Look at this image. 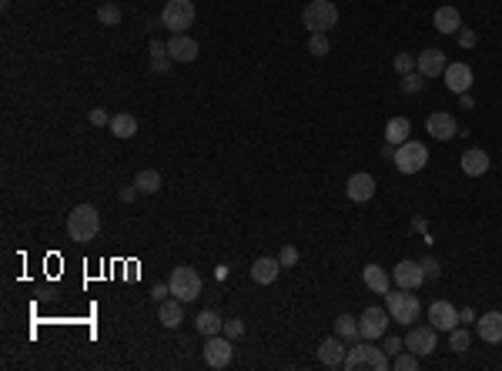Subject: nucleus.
I'll return each instance as SVG.
<instances>
[{
    "label": "nucleus",
    "mask_w": 502,
    "mask_h": 371,
    "mask_svg": "<svg viewBox=\"0 0 502 371\" xmlns=\"http://www.w3.org/2000/svg\"><path fill=\"white\" fill-rule=\"evenodd\" d=\"M97 231H101V214H97L94 205H78L71 214H67V234H71V241H94Z\"/></svg>",
    "instance_id": "obj_1"
},
{
    "label": "nucleus",
    "mask_w": 502,
    "mask_h": 371,
    "mask_svg": "<svg viewBox=\"0 0 502 371\" xmlns=\"http://www.w3.org/2000/svg\"><path fill=\"white\" fill-rule=\"evenodd\" d=\"M362 368L386 371V368H392V361H388V354L382 352V348H375L372 341H362V345L348 348V354H345V371H362Z\"/></svg>",
    "instance_id": "obj_2"
},
{
    "label": "nucleus",
    "mask_w": 502,
    "mask_h": 371,
    "mask_svg": "<svg viewBox=\"0 0 502 371\" xmlns=\"http://www.w3.org/2000/svg\"><path fill=\"white\" fill-rule=\"evenodd\" d=\"M302 20H305V27L311 34H325V31H331L338 24V7L331 0H311L309 7L302 10Z\"/></svg>",
    "instance_id": "obj_3"
},
{
    "label": "nucleus",
    "mask_w": 502,
    "mask_h": 371,
    "mask_svg": "<svg viewBox=\"0 0 502 371\" xmlns=\"http://www.w3.org/2000/svg\"><path fill=\"white\" fill-rule=\"evenodd\" d=\"M168 288H171V295L178 297V301H194V297L201 295V275L194 271V268H188V264H178L171 271V278H168Z\"/></svg>",
    "instance_id": "obj_4"
},
{
    "label": "nucleus",
    "mask_w": 502,
    "mask_h": 371,
    "mask_svg": "<svg viewBox=\"0 0 502 371\" xmlns=\"http://www.w3.org/2000/svg\"><path fill=\"white\" fill-rule=\"evenodd\" d=\"M161 24H164L171 34H184L194 24V3L191 0H168V3H164V14H161Z\"/></svg>",
    "instance_id": "obj_5"
},
{
    "label": "nucleus",
    "mask_w": 502,
    "mask_h": 371,
    "mask_svg": "<svg viewBox=\"0 0 502 371\" xmlns=\"http://www.w3.org/2000/svg\"><path fill=\"white\" fill-rule=\"evenodd\" d=\"M386 311L395 321H402V325H412V321H419V311H422V304H419V297L415 295H406V288H402V295H395V291H388L386 295Z\"/></svg>",
    "instance_id": "obj_6"
},
{
    "label": "nucleus",
    "mask_w": 502,
    "mask_h": 371,
    "mask_svg": "<svg viewBox=\"0 0 502 371\" xmlns=\"http://www.w3.org/2000/svg\"><path fill=\"white\" fill-rule=\"evenodd\" d=\"M425 164H429V150H425V144H419V141L399 144V150H395V167H399L402 174H419Z\"/></svg>",
    "instance_id": "obj_7"
},
{
    "label": "nucleus",
    "mask_w": 502,
    "mask_h": 371,
    "mask_svg": "<svg viewBox=\"0 0 502 371\" xmlns=\"http://www.w3.org/2000/svg\"><path fill=\"white\" fill-rule=\"evenodd\" d=\"M388 328V311L386 308H365L362 318H358V331L365 341H375V338H382Z\"/></svg>",
    "instance_id": "obj_8"
},
{
    "label": "nucleus",
    "mask_w": 502,
    "mask_h": 371,
    "mask_svg": "<svg viewBox=\"0 0 502 371\" xmlns=\"http://www.w3.org/2000/svg\"><path fill=\"white\" fill-rule=\"evenodd\" d=\"M232 354H234L232 338H218V334H211L208 345H205V365H208V368H228Z\"/></svg>",
    "instance_id": "obj_9"
},
{
    "label": "nucleus",
    "mask_w": 502,
    "mask_h": 371,
    "mask_svg": "<svg viewBox=\"0 0 502 371\" xmlns=\"http://www.w3.org/2000/svg\"><path fill=\"white\" fill-rule=\"evenodd\" d=\"M429 321H432L435 331H452L462 318H459V308H456V304H449V301H432V308H429Z\"/></svg>",
    "instance_id": "obj_10"
},
{
    "label": "nucleus",
    "mask_w": 502,
    "mask_h": 371,
    "mask_svg": "<svg viewBox=\"0 0 502 371\" xmlns=\"http://www.w3.org/2000/svg\"><path fill=\"white\" fill-rule=\"evenodd\" d=\"M425 130H429L435 141H449V137H456V134H459V124H456V117H452V114L435 111V114H429Z\"/></svg>",
    "instance_id": "obj_11"
},
{
    "label": "nucleus",
    "mask_w": 502,
    "mask_h": 371,
    "mask_svg": "<svg viewBox=\"0 0 502 371\" xmlns=\"http://www.w3.org/2000/svg\"><path fill=\"white\" fill-rule=\"evenodd\" d=\"M422 281H429L422 271V261H399V264H395V284H399V288L412 291V288H419Z\"/></svg>",
    "instance_id": "obj_12"
},
{
    "label": "nucleus",
    "mask_w": 502,
    "mask_h": 371,
    "mask_svg": "<svg viewBox=\"0 0 502 371\" xmlns=\"http://www.w3.org/2000/svg\"><path fill=\"white\" fill-rule=\"evenodd\" d=\"M345 345H342V338L335 334V338H325L322 345H318V361L325 365V368H345Z\"/></svg>",
    "instance_id": "obj_13"
},
{
    "label": "nucleus",
    "mask_w": 502,
    "mask_h": 371,
    "mask_svg": "<svg viewBox=\"0 0 502 371\" xmlns=\"http://www.w3.org/2000/svg\"><path fill=\"white\" fill-rule=\"evenodd\" d=\"M442 77L445 87L452 94H469V87H472V67L469 64H449Z\"/></svg>",
    "instance_id": "obj_14"
},
{
    "label": "nucleus",
    "mask_w": 502,
    "mask_h": 371,
    "mask_svg": "<svg viewBox=\"0 0 502 371\" xmlns=\"http://www.w3.org/2000/svg\"><path fill=\"white\" fill-rule=\"evenodd\" d=\"M406 348L412 354H419V358L432 354L435 352V328H412L406 338Z\"/></svg>",
    "instance_id": "obj_15"
},
{
    "label": "nucleus",
    "mask_w": 502,
    "mask_h": 371,
    "mask_svg": "<svg viewBox=\"0 0 502 371\" xmlns=\"http://www.w3.org/2000/svg\"><path fill=\"white\" fill-rule=\"evenodd\" d=\"M345 194L355 201V205L372 201V194H375V178H372V174H352V178H348Z\"/></svg>",
    "instance_id": "obj_16"
},
{
    "label": "nucleus",
    "mask_w": 502,
    "mask_h": 371,
    "mask_svg": "<svg viewBox=\"0 0 502 371\" xmlns=\"http://www.w3.org/2000/svg\"><path fill=\"white\" fill-rule=\"evenodd\" d=\"M168 54H171L178 64H191L194 57H198V40H191L188 34H171Z\"/></svg>",
    "instance_id": "obj_17"
},
{
    "label": "nucleus",
    "mask_w": 502,
    "mask_h": 371,
    "mask_svg": "<svg viewBox=\"0 0 502 371\" xmlns=\"http://www.w3.org/2000/svg\"><path fill=\"white\" fill-rule=\"evenodd\" d=\"M415 67H419L422 77H439L445 74V54L439 47H429V51H422V54L415 57Z\"/></svg>",
    "instance_id": "obj_18"
},
{
    "label": "nucleus",
    "mask_w": 502,
    "mask_h": 371,
    "mask_svg": "<svg viewBox=\"0 0 502 371\" xmlns=\"http://www.w3.org/2000/svg\"><path fill=\"white\" fill-rule=\"evenodd\" d=\"M476 331H479L483 341L499 345L502 341V311H489V315H483L479 318V325H476Z\"/></svg>",
    "instance_id": "obj_19"
},
{
    "label": "nucleus",
    "mask_w": 502,
    "mask_h": 371,
    "mask_svg": "<svg viewBox=\"0 0 502 371\" xmlns=\"http://www.w3.org/2000/svg\"><path fill=\"white\" fill-rule=\"evenodd\" d=\"M278 271H282V261L278 258H258L251 264V281L254 284H271V281L278 278Z\"/></svg>",
    "instance_id": "obj_20"
},
{
    "label": "nucleus",
    "mask_w": 502,
    "mask_h": 371,
    "mask_svg": "<svg viewBox=\"0 0 502 371\" xmlns=\"http://www.w3.org/2000/svg\"><path fill=\"white\" fill-rule=\"evenodd\" d=\"M435 31L439 34H459L462 31V14L456 7H439L435 10Z\"/></svg>",
    "instance_id": "obj_21"
},
{
    "label": "nucleus",
    "mask_w": 502,
    "mask_h": 371,
    "mask_svg": "<svg viewBox=\"0 0 502 371\" xmlns=\"http://www.w3.org/2000/svg\"><path fill=\"white\" fill-rule=\"evenodd\" d=\"M362 281H365L372 291H379V295H388V291H392V278L386 275V268H379V264H368L365 271H362Z\"/></svg>",
    "instance_id": "obj_22"
},
{
    "label": "nucleus",
    "mask_w": 502,
    "mask_h": 371,
    "mask_svg": "<svg viewBox=\"0 0 502 371\" xmlns=\"http://www.w3.org/2000/svg\"><path fill=\"white\" fill-rule=\"evenodd\" d=\"M107 128H111V134H114V137H121V141H131V137L137 134V117H135V114H128V111L114 114Z\"/></svg>",
    "instance_id": "obj_23"
},
{
    "label": "nucleus",
    "mask_w": 502,
    "mask_h": 371,
    "mask_svg": "<svg viewBox=\"0 0 502 371\" xmlns=\"http://www.w3.org/2000/svg\"><path fill=\"white\" fill-rule=\"evenodd\" d=\"M462 171L469 174V178H479V174H485V171H489V154H485V150H479V148L465 150V154H462Z\"/></svg>",
    "instance_id": "obj_24"
},
{
    "label": "nucleus",
    "mask_w": 502,
    "mask_h": 371,
    "mask_svg": "<svg viewBox=\"0 0 502 371\" xmlns=\"http://www.w3.org/2000/svg\"><path fill=\"white\" fill-rule=\"evenodd\" d=\"M157 318H161V325L164 328H178L181 325V318H184V301H161V311H157Z\"/></svg>",
    "instance_id": "obj_25"
},
{
    "label": "nucleus",
    "mask_w": 502,
    "mask_h": 371,
    "mask_svg": "<svg viewBox=\"0 0 502 371\" xmlns=\"http://www.w3.org/2000/svg\"><path fill=\"white\" fill-rule=\"evenodd\" d=\"M408 130H412V124H408L406 117H392V121L386 124V141L399 148V144H406L408 141Z\"/></svg>",
    "instance_id": "obj_26"
},
{
    "label": "nucleus",
    "mask_w": 502,
    "mask_h": 371,
    "mask_svg": "<svg viewBox=\"0 0 502 371\" xmlns=\"http://www.w3.org/2000/svg\"><path fill=\"white\" fill-rule=\"evenodd\" d=\"M135 187L141 194H157V191H161V174L151 171V167H144V171L135 178Z\"/></svg>",
    "instance_id": "obj_27"
},
{
    "label": "nucleus",
    "mask_w": 502,
    "mask_h": 371,
    "mask_svg": "<svg viewBox=\"0 0 502 371\" xmlns=\"http://www.w3.org/2000/svg\"><path fill=\"white\" fill-rule=\"evenodd\" d=\"M335 334L342 338V341H355V338H362V331H358V321L352 315H338L335 318Z\"/></svg>",
    "instance_id": "obj_28"
},
{
    "label": "nucleus",
    "mask_w": 502,
    "mask_h": 371,
    "mask_svg": "<svg viewBox=\"0 0 502 371\" xmlns=\"http://www.w3.org/2000/svg\"><path fill=\"white\" fill-rule=\"evenodd\" d=\"M174 57L168 54V44H161V40H151V67H155L157 74H164L168 67H171Z\"/></svg>",
    "instance_id": "obj_29"
},
{
    "label": "nucleus",
    "mask_w": 502,
    "mask_h": 371,
    "mask_svg": "<svg viewBox=\"0 0 502 371\" xmlns=\"http://www.w3.org/2000/svg\"><path fill=\"white\" fill-rule=\"evenodd\" d=\"M221 328H225V321L218 318V311H201V315H198V331L205 334V338L218 334Z\"/></svg>",
    "instance_id": "obj_30"
},
{
    "label": "nucleus",
    "mask_w": 502,
    "mask_h": 371,
    "mask_svg": "<svg viewBox=\"0 0 502 371\" xmlns=\"http://www.w3.org/2000/svg\"><path fill=\"white\" fill-rule=\"evenodd\" d=\"M97 20H101L104 27H117V24H121V7H117V3H104V7L97 10Z\"/></svg>",
    "instance_id": "obj_31"
},
{
    "label": "nucleus",
    "mask_w": 502,
    "mask_h": 371,
    "mask_svg": "<svg viewBox=\"0 0 502 371\" xmlns=\"http://www.w3.org/2000/svg\"><path fill=\"white\" fill-rule=\"evenodd\" d=\"M449 348H452V352H456V354H462L465 348H469V331H465V328H459V325H456V328L449 331Z\"/></svg>",
    "instance_id": "obj_32"
},
{
    "label": "nucleus",
    "mask_w": 502,
    "mask_h": 371,
    "mask_svg": "<svg viewBox=\"0 0 502 371\" xmlns=\"http://www.w3.org/2000/svg\"><path fill=\"white\" fill-rule=\"evenodd\" d=\"M329 51H331V44H329V37H325V34H311V40H309V54L325 57Z\"/></svg>",
    "instance_id": "obj_33"
},
{
    "label": "nucleus",
    "mask_w": 502,
    "mask_h": 371,
    "mask_svg": "<svg viewBox=\"0 0 502 371\" xmlns=\"http://www.w3.org/2000/svg\"><path fill=\"white\" fill-rule=\"evenodd\" d=\"M392 365H395V368L399 371H415L419 368V354H395V358H392Z\"/></svg>",
    "instance_id": "obj_34"
},
{
    "label": "nucleus",
    "mask_w": 502,
    "mask_h": 371,
    "mask_svg": "<svg viewBox=\"0 0 502 371\" xmlns=\"http://www.w3.org/2000/svg\"><path fill=\"white\" fill-rule=\"evenodd\" d=\"M412 67H415V57H412V54H399V57H395V71H399V74H412Z\"/></svg>",
    "instance_id": "obj_35"
},
{
    "label": "nucleus",
    "mask_w": 502,
    "mask_h": 371,
    "mask_svg": "<svg viewBox=\"0 0 502 371\" xmlns=\"http://www.w3.org/2000/svg\"><path fill=\"white\" fill-rule=\"evenodd\" d=\"M278 261H282V268H291V264L298 261V248L285 244V248H282V254H278Z\"/></svg>",
    "instance_id": "obj_36"
},
{
    "label": "nucleus",
    "mask_w": 502,
    "mask_h": 371,
    "mask_svg": "<svg viewBox=\"0 0 502 371\" xmlns=\"http://www.w3.org/2000/svg\"><path fill=\"white\" fill-rule=\"evenodd\" d=\"M422 87H425V80L415 74H406V80H402V91L406 94H415V91H422Z\"/></svg>",
    "instance_id": "obj_37"
},
{
    "label": "nucleus",
    "mask_w": 502,
    "mask_h": 371,
    "mask_svg": "<svg viewBox=\"0 0 502 371\" xmlns=\"http://www.w3.org/2000/svg\"><path fill=\"white\" fill-rule=\"evenodd\" d=\"M241 334H245V325H241V321H238V318H234V321H225V338H241Z\"/></svg>",
    "instance_id": "obj_38"
},
{
    "label": "nucleus",
    "mask_w": 502,
    "mask_h": 371,
    "mask_svg": "<svg viewBox=\"0 0 502 371\" xmlns=\"http://www.w3.org/2000/svg\"><path fill=\"white\" fill-rule=\"evenodd\" d=\"M91 124H94V128H104V124H111V117H107L104 107H94V111H91Z\"/></svg>",
    "instance_id": "obj_39"
},
{
    "label": "nucleus",
    "mask_w": 502,
    "mask_h": 371,
    "mask_svg": "<svg viewBox=\"0 0 502 371\" xmlns=\"http://www.w3.org/2000/svg\"><path fill=\"white\" fill-rule=\"evenodd\" d=\"M422 271H425V278H439V261H435V258H425V261H422Z\"/></svg>",
    "instance_id": "obj_40"
},
{
    "label": "nucleus",
    "mask_w": 502,
    "mask_h": 371,
    "mask_svg": "<svg viewBox=\"0 0 502 371\" xmlns=\"http://www.w3.org/2000/svg\"><path fill=\"white\" fill-rule=\"evenodd\" d=\"M402 345H406V341H399V338H386V348H382V352L395 358V354L402 352Z\"/></svg>",
    "instance_id": "obj_41"
},
{
    "label": "nucleus",
    "mask_w": 502,
    "mask_h": 371,
    "mask_svg": "<svg viewBox=\"0 0 502 371\" xmlns=\"http://www.w3.org/2000/svg\"><path fill=\"white\" fill-rule=\"evenodd\" d=\"M151 295H155V301H164V297L171 295V288H168V284H155V291H151Z\"/></svg>",
    "instance_id": "obj_42"
},
{
    "label": "nucleus",
    "mask_w": 502,
    "mask_h": 371,
    "mask_svg": "<svg viewBox=\"0 0 502 371\" xmlns=\"http://www.w3.org/2000/svg\"><path fill=\"white\" fill-rule=\"evenodd\" d=\"M135 198H137V187H135V184H131V187H121V201H128V205H131Z\"/></svg>",
    "instance_id": "obj_43"
},
{
    "label": "nucleus",
    "mask_w": 502,
    "mask_h": 371,
    "mask_svg": "<svg viewBox=\"0 0 502 371\" xmlns=\"http://www.w3.org/2000/svg\"><path fill=\"white\" fill-rule=\"evenodd\" d=\"M459 40H462V47H472V44H476V34H472V31H459Z\"/></svg>",
    "instance_id": "obj_44"
}]
</instances>
